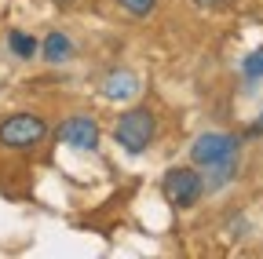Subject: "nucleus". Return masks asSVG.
<instances>
[{
	"label": "nucleus",
	"instance_id": "nucleus-1",
	"mask_svg": "<svg viewBox=\"0 0 263 259\" xmlns=\"http://www.w3.org/2000/svg\"><path fill=\"white\" fill-rule=\"evenodd\" d=\"M238 157H241V139L230 132H201L190 143V161L194 168L205 172V190H219L234 179Z\"/></svg>",
	"mask_w": 263,
	"mask_h": 259
},
{
	"label": "nucleus",
	"instance_id": "nucleus-2",
	"mask_svg": "<svg viewBox=\"0 0 263 259\" xmlns=\"http://www.w3.org/2000/svg\"><path fill=\"white\" fill-rule=\"evenodd\" d=\"M114 139H117V146H124L128 153H136V157L146 153L150 143L157 139V117H154V110H146V106L124 110L117 117V124H114Z\"/></svg>",
	"mask_w": 263,
	"mask_h": 259
},
{
	"label": "nucleus",
	"instance_id": "nucleus-3",
	"mask_svg": "<svg viewBox=\"0 0 263 259\" xmlns=\"http://www.w3.org/2000/svg\"><path fill=\"white\" fill-rule=\"evenodd\" d=\"M48 139V121L41 113H11L0 121V146L4 150H33Z\"/></svg>",
	"mask_w": 263,
	"mask_h": 259
},
{
	"label": "nucleus",
	"instance_id": "nucleus-4",
	"mask_svg": "<svg viewBox=\"0 0 263 259\" xmlns=\"http://www.w3.org/2000/svg\"><path fill=\"white\" fill-rule=\"evenodd\" d=\"M161 197L168 201L172 208H194L197 201L205 197V175L190 168V165H179V168H168L161 179Z\"/></svg>",
	"mask_w": 263,
	"mask_h": 259
},
{
	"label": "nucleus",
	"instance_id": "nucleus-5",
	"mask_svg": "<svg viewBox=\"0 0 263 259\" xmlns=\"http://www.w3.org/2000/svg\"><path fill=\"white\" fill-rule=\"evenodd\" d=\"M59 139L70 146V150L88 153V150H95V146H99V124H95V117L77 113V117H70V121L59 128Z\"/></svg>",
	"mask_w": 263,
	"mask_h": 259
},
{
	"label": "nucleus",
	"instance_id": "nucleus-6",
	"mask_svg": "<svg viewBox=\"0 0 263 259\" xmlns=\"http://www.w3.org/2000/svg\"><path fill=\"white\" fill-rule=\"evenodd\" d=\"M136 91H139V77L132 70H110L103 77V99H110V103H124Z\"/></svg>",
	"mask_w": 263,
	"mask_h": 259
},
{
	"label": "nucleus",
	"instance_id": "nucleus-7",
	"mask_svg": "<svg viewBox=\"0 0 263 259\" xmlns=\"http://www.w3.org/2000/svg\"><path fill=\"white\" fill-rule=\"evenodd\" d=\"M41 55H44V62H55L59 66V62H66L73 55V41L66 37L62 29H51V33L44 37V44H41Z\"/></svg>",
	"mask_w": 263,
	"mask_h": 259
},
{
	"label": "nucleus",
	"instance_id": "nucleus-8",
	"mask_svg": "<svg viewBox=\"0 0 263 259\" xmlns=\"http://www.w3.org/2000/svg\"><path fill=\"white\" fill-rule=\"evenodd\" d=\"M8 48H11L15 58H33V55L41 51V44L33 41L29 33H22V29H11V33H8Z\"/></svg>",
	"mask_w": 263,
	"mask_h": 259
},
{
	"label": "nucleus",
	"instance_id": "nucleus-9",
	"mask_svg": "<svg viewBox=\"0 0 263 259\" xmlns=\"http://www.w3.org/2000/svg\"><path fill=\"white\" fill-rule=\"evenodd\" d=\"M241 77H245V81H263V48H256L252 55H245Z\"/></svg>",
	"mask_w": 263,
	"mask_h": 259
},
{
	"label": "nucleus",
	"instance_id": "nucleus-10",
	"mask_svg": "<svg viewBox=\"0 0 263 259\" xmlns=\"http://www.w3.org/2000/svg\"><path fill=\"white\" fill-rule=\"evenodd\" d=\"M117 4H121L132 18H146V15L157 8V0H117Z\"/></svg>",
	"mask_w": 263,
	"mask_h": 259
},
{
	"label": "nucleus",
	"instance_id": "nucleus-11",
	"mask_svg": "<svg viewBox=\"0 0 263 259\" xmlns=\"http://www.w3.org/2000/svg\"><path fill=\"white\" fill-rule=\"evenodd\" d=\"M194 4H197V8H212V11H216V8H227L230 0H194Z\"/></svg>",
	"mask_w": 263,
	"mask_h": 259
},
{
	"label": "nucleus",
	"instance_id": "nucleus-12",
	"mask_svg": "<svg viewBox=\"0 0 263 259\" xmlns=\"http://www.w3.org/2000/svg\"><path fill=\"white\" fill-rule=\"evenodd\" d=\"M55 4H59V8H66V4H73V0H55Z\"/></svg>",
	"mask_w": 263,
	"mask_h": 259
}]
</instances>
